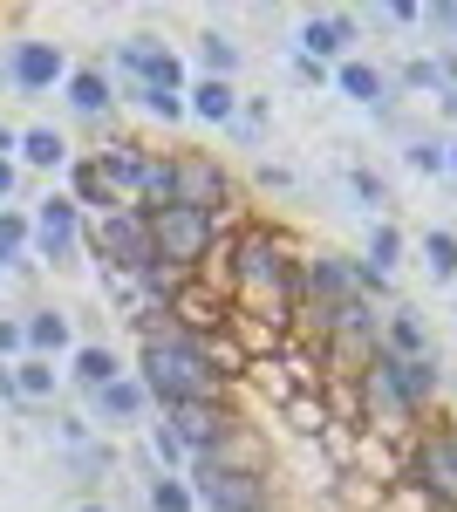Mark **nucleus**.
Here are the masks:
<instances>
[{"mask_svg": "<svg viewBox=\"0 0 457 512\" xmlns=\"http://www.w3.org/2000/svg\"><path fill=\"white\" fill-rule=\"evenodd\" d=\"M171 205V151H151V171L137 185V212H164Z\"/></svg>", "mask_w": 457, "mask_h": 512, "instance_id": "36", "label": "nucleus"}, {"mask_svg": "<svg viewBox=\"0 0 457 512\" xmlns=\"http://www.w3.org/2000/svg\"><path fill=\"white\" fill-rule=\"evenodd\" d=\"M294 82H301V89H328V69L307 62V55H294Z\"/></svg>", "mask_w": 457, "mask_h": 512, "instance_id": "43", "label": "nucleus"}, {"mask_svg": "<svg viewBox=\"0 0 457 512\" xmlns=\"http://www.w3.org/2000/svg\"><path fill=\"white\" fill-rule=\"evenodd\" d=\"M62 96H69V110H76L82 123H103L116 110V76H110V69H96V62H82V69H69Z\"/></svg>", "mask_w": 457, "mask_h": 512, "instance_id": "21", "label": "nucleus"}, {"mask_svg": "<svg viewBox=\"0 0 457 512\" xmlns=\"http://www.w3.org/2000/svg\"><path fill=\"white\" fill-rule=\"evenodd\" d=\"M21 335H28V355H41V362H69V349H76V321H69V308H21Z\"/></svg>", "mask_w": 457, "mask_h": 512, "instance_id": "17", "label": "nucleus"}, {"mask_svg": "<svg viewBox=\"0 0 457 512\" xmlns=\"http://www.w3.org/2000/svg\"><path fill=\"white\" fill-rule=\"evenodd\" d=\"M130 328H137V362H130V376L144 383L151 410H171V403H219V396H239V390H246L239 376H226V369H219L212 342L178 335V328L157 315V308H144Z\"/></svg>", "mask_w": 457, "mask_h": 512, "instance_id": "1", "label": "nucleus"}, {"mask_svg": "<svg viewBox=\"0 0 457 512\" xmlns=\"http://www.w3.org/2000/svg\"><path fill=\"white\" fill-rule=\"evenodd\" d=\"M0 403H21L14 396V362H0Z\"/></svg>", "mask_w": 457, "mask_h": 512, "instance_id": "48", "label": "nucleus"}, {"mask_svg": "<svg viewBox=\"0 0 457 512\" xmlns=\"http://www.w3.org/2000/svg\"><path fill=\"white\" fill-rule=\"evenodd\" d=\"M423 274L437 280V287L457 280V233L451 226H430V233H423Z\"/></svg>", "mask_w": 457, "mask_h": 512, "instance_id": "32", "label": "nucleus"}, {"mask_svg": "<svg viewBox=\"0 0 457 512\" xmlns=\"http://www.w3.org/2000/svg\"><path fill=\"white\" fill-rule=\"evenodd\" d=\"M157 417L178 431V444H185L191 465H198V458H212V451L246 424V410H239L232 396H219V403H171V410H157Z\"/></svg>", "mask_w": 457, "mask_h": 512, "instance_id": "8", "label": "nucleus"}, {"mask_svg": "<svg viewBox=\"0 0 457 512\" xmlns=\"http://www.w3.org/2000/svg\"><path fill=\"white\" fill-rule=\"evenodd\" d=\"M239 62H246V48H239L226 28H205V35H198V76L232 82V76H239Z\"/></svg>", "mask_w": 457, "mask_h": 512, "instance_id": "28", "label": "nucleus"}, {"mask_svg": "<svg viewBox=\"0 0 457 512\" xmlns=\"http://www.w3.org/2000/svg\"><path fill=\"white\" fill-rule=\"evenodd\" d=\"M164 321H171L178 335H191V342H219V335L232 328V301H226V294H212V287H198V280H185V287L171 294Z\"/></svg>", "mask_w": 457, "mask_h": 512, "instance_id": "13", "label": "nucleus"}, {"mask_svg": "<svg viewBox=\"0 0 457 512\" xmlns=\"http://www.w3.org/2000/svg\"><path fill=\"white\" fill-rule=\"evenodd\" d=\"M396 89H410V96H444V69H437V55H410L403 69H396Z\"/></svg>", "mask_w": 457, "mask_h": 512, "instance_id": "34", "label": "nucleus"}, {"mask_svg": "<svg viewBox=\"0 0 457 512\" xmlns=\"http://www.w3.org/2000/svg\"><path fill=\"white\" fill-rule=\"evenodd\" d=\"M267 123H273L267 96H239V123H232V137H239V144H260V137H267Z\"/></svg>", "mask_w": 457, "mask_h": 512, "instance_id": "38", "label": "nucleus"}, {"mask_svg": "<svg viewBox=\"0 0 457 512\" xmlns=\"http://www.w3.org/2000/svg\"><path fill=\"white\" fill-rule=\"evenodd\" d=\"M403 485H417L437 512H457V417L444 403L423 410L417 437L403 444Z\"/></svg>", "mask_w": 457, "mask_h": 512, "instance_id": "4", "label": "nucleus"}, {"mask_svg": "<svg viewBox=\"0 0 457 512\" xmlns=\"http://www.w3.org/2000/svg\"><path fill=\"white\" fill-rule=\"evenodd\" d=\"M301 260H307L301 239L287 233V226H273V219L253 212V219L232 233V308L294 335V308H301Z\"/></svg>", "mask_w": 457, "mask_h": 512, "instance_id": "2", "label": "nucleus"}, {"mask_svg": "<svg viewBox=\"0 0 457 512\" xmlns=\"http://www.w3.org/2000/svg\"><path fill=\"white\" fill-rule=\"evenodd\" d=\"M212 246H219V219H205V212H191V205H164V212H151V253L164 260V267L198 274V267L212 260Z\"/></svg>", "mask_w": 457, "mask_h": 512, "instance_id": "7", "label": "nucleus"}, {"mask_svg": "<svg viewBox=\"0 0 457 512\" xmlns=\"http://www.w3.org/2000/svg\"><path fill=\"white\" fill-rule=\"evenodd\" d=\"M69 48L62 41H41V35H21L7 48V82L21 89V96H48V89H62L69 82Z\"/></svg>", "mask_w": 457, "mask_h": 512, "instance_id": "11", "label": "nucleus"}, {"mask_svg": "<svg viewBox=\"0 0 457 512\" xmlns=\"http://www.w3.org/2000/svg\"><path fill=\"white\" fill-rule=\"evenodd\" d=\"M280 424H287V431L301 437V444H328V437L342 431V424H335V410H328V396H321V390H294L287 403H280Z\"/></svg>", "mask_w": 457, "mask_h": 512, "instance_id": "23", "label": "nucleus"}, {"mask_svg": "<svg viewBox=\"0 0 457 512\" xmlns=\"http://www.w3.org/2000/svg\"><path fill=\"white\" fill-rule=\"evenodd\" d=\"M355 41H362V21H355V14H307L301 35H294V55L321 62V69L335 76L348 55H355Z\"/></svg>", "mask_w": 457, "mask_h": 512, "instance_id": "15", "label": "nucleus"}, {"mask_svg": "<svg viewBox=\"0 0 457 512\" xmlns=\"http://www.w3.org/2000/svg\"><path fill=\"white\" fill-rule=\"evenodd\" d=\"M151 458H157V472H178V478L191 472L185 444H178V431H171V424H164V417H157V424H151Z\"/></svg>", "mask_w": 457, "mask_h": 512, "instance_id": "37", "label": "nucleus"}, {"mask_svg": "<svg viewBox=\"0 0 457 512\" xmlns=\"http://www.w3.org/2000/svg\"><path fill=\"white\" fill-rule=\"evenodd\" d=\"M110 76L130 82V89H164V96H185L191 89L185 55H178L164 35H123L116 55H110Z\"/></svg>", "mask_w": 457, "mask_h": 512, "instance_id": "6", "label": "nucleus"}, {"mask_svg": "<svg viewBox=\"0 0 457 512\" xmlns=\"http://www.w3.org/2000/svg\"><path fill=\"white\" fill-rule=\"evenodd\" d=\"M348 192H355V205H369V212H389V185H382V171H369V164H348Z\"/></svg>", "mask_w": 457, "mask_h": 512, "instance_id": "39", "label": "nucleus"}, {"mask_svg": "<svg viewBox=\"0 0 457 512\" xmlns=\"http://www.w3.org/2000/svg\"><path fill=\"white\" fill-rule=\"evenodd\" d=\"M62 376H69V383H76L82 396H96V390H110L116 376H130V362H123V355H116L110 342H76V349H69V369H62Z\"/></svg>", "mask_w": 457, "mask_h": 512, "instance_id": "20", "label": "nucleus"}, {"mask_svg": "<svg viewBox=\"0 0 457 512\" xmlns=\"http://www.w3.org/2000/svg\"><path fill=\"white\" fill-rule=\"evenodd\" d=\"M382 21H389V28H423V7L396 0V7H382Z\"/></svg>", "mask_w": 457, "mask_h": 512, "instance_id": "44", "label": "nucleus"}, {"mask_svg": "<svg viewBox=\"0 0 457 512\" xmlns=\"http://www.w3.org/2000/svg\"><path fill=\"white\" fill-rule=\"evenodd\" d=\"M144 506L151 512H198V492H191V478H178V472H151L144 478Z\"/></svg>", "mask_w": 457, "mask_h": 512, "instance_id": "30", "label": "nucleus"}, {"mask_svg": "<svg viewBox=\"0 0 457 512\" xmlns=\"http://www.w3.org/2000/svg\"><path fill=\"white\" fill-rule=\"evenodd\" d=\"M14 151H21V130H14V123H0V158H14Z\"/></svg>", "mask_w": 457, "mask_h": 512, "instance_id": "47", "label": "nucleus"}, {"mask_svg": "<svg viewBox=\"0 0 457 512\" xmlns=\"http://www.w3.org/2000/svg\"><path fill=\"white\" fill-rule=\"evenodd\" d=\"M362 294V260L355 253H335V246H314L301 260V308H342Z\"/></svg>", "mask_w": 457, "mask_h": 512, "instance_id": "10", "label": "nucleus"}, {"mask_svg": "<svg viewBox=\"0 0 457 512\" xmlns=\"http://www.w3.org/2000/svg\"><path fill=\"white\" fill-rule=\"evenodd\" d=\"M96 437V417H76V410H55V444L62 451H76V444H89Z\"/></svg>", "mask_w": 457, "mask_h": 512, "instance_id": "40", "label": "nucleus"}, {"mask_svg": "<svg viewBox=\"0 0 457 512\" xmlns=\"http://www.w3.org/2000/svg\"><path fill=\"white\" fill-rule=\"evenodd\" d=\"M35 267H76V253H82V205L69 192H48L35 198Z\"/></svg>", "mask_w": 457, "mask_h": 512, "instance_id": "9", "label": "nucleus"}, {"mask_svg": "<svg viewBox=\"0 0 457 512\" xmlns=\"http://www.w3.org/2000/svg\"><path fill=\"white\" fill-rule=\"evenodd\" d=\"M96 158H103V171H110L116 198H123V205H137V185H144V171H151V144L116 130V137H103V144H96Z\"/></svg>", "mask_w": 457, "mask_h": 512, "instance_id": "16", "label": "nucleus"}, {"mask_svg": "<svg viewBox=\"0 0 457 512\" xmlns=\"http://www.w3.org/2000/svg\"><path fill=\"white\" fill-rule=\"evenodd\" d=\"M403 164L417 171V178H444L451 171V151H444V137H403Z\"/></svg>", "mask_w": 457, "mask_h": 512, "instance_id": "33", "label": "nucleus"}, {"mask_svg": "<svg viewBox=\"0 0 457 512\" xmlns=\"http://www.w3.org/2000/svg\"><path fill=\"white\" fill-rule=\"evenodd\" d=\"M35 267V219L21 205H0V274H28Z\"/></svg>", "mask_w": 457, "mask_h": 512, "instance_id": "26", "label": "nucleus"}, {"mask_svg": "<svg viewBox=\"0 0 457 512\" xmlns=\"http://www.w3.org/2000/svg\"><path fill=\"white\" fill-rule=\"evenodd\" d=\"M14 192H21V164H14V158H0V205H7Z\"/></svg>", "mask_w": 457, "mask_h": 512, "instance_id": "46", "label": "nucleus"}, {"mask_svg": "<svg viewBox=\"0 0 457 512\" xmlns=\"http://www.w3.org/2000/svg\"><path fill=\"white\" fill-rule=\"evenodd\" d=\"M28 355V335H21V315H0V362H21Z\"/></svg>", "mask_w": 457, "mask_h": 512, "instance_id": "42", "label": "nucleus"}, {"mask_svg": "<svg viewBox=\"0 0 457 512\" xmlns=\"http://www.w3.org/2000/svg\"><path fill=\"white\" fill-rule=\"evenodd\" d=\"M76 512H110V506H96V499H89V506H76Z\"/></svg>", "mask_w": 457, "mask_h": 512, "instance_id": "51", "label": "nucleus"}, {"mask_svg": "<svg viewBox=\"0 0 457 512\" xmlns=\"http://www.w3.org/2000/svg\"><path fill=\"white\" fill-rule=\"evenodd\" d=\"M198 465H212V472H273V451H267V437H260V424H239V431H232L212 458H198Z\"/></svg>", "mask_w": 457, "mask_h": 512, "instance_id": "25", "label": "nucleus"}, {"mask_svg": "<svg viewBox=\"0 0 457 512\" xmlns=\"http://www.w3.org/2000/svg\"><path fill=\"white\" fill-rule=\"evenodd\" d=\"M82 253H96V267L110 280H137L151 267V212H137V205H116L103 219H89L82 226Z\"/></svg>", "mask_w": 457, "mask_h": 512, "instance_id": "5", "label": "nucleus"}, {"mask_svg": "<svg viewBox=\"0 0 457 512\" xmlns=\"http://www.w3.org/2000/svg\"><path fill=\"white\" fill-rule=\"evenodd\" d=\"M171 205H191L205 219H219V233H239L253 219V205L239 198V178L219 151H198V144H178L171 151Z\"/></svg>", "mask_w": 457, "mask_h": 512, "instance_id": "3", "label": "nucleus"}, {"mask_svg": "<svg viewBox=\"0 0 457 512\" xmlns=\"http://www.w3.org/2000/svg\"><path fill=\"white\" fill-rule=\"evenodd\" d=\"M69 158H76V144H69L62 130H48V123L21 130V151H14V164H28V171H69Z\"/></svg>", "mask_w": 457, "mask_h": 512, "instance_id": "27", "label": "nucleus"}, {"mask_svg": "<svg viewBox=\"0 0 457 512\" xmlns=\"http://www.w3.org/2000/svg\"><path fill=\"white\" fill-rule=\"evenodd\" d=\"M335 96H348L355 110H369V117H396V69H382V62H369V55H348L342 69H335Z\"/></svg>", "mask_w": 457, "mask_h": 512, "instance_id": "14", "label": "nucleus"}, {"mask_svg": "<svg viewBox=\"0 0 457 512\" xmlns=\"http://www.w3.org/2000/svg\"><path fill=\"white\" fill-rule=\"evenodd\" d=\"M260 192H294V171L287 164H260Z\"/></svg>", "mask_w": 457, "mask_h": 512, "instance_id": "45", "label": "nucleus"}, {"mask_svg": "<svg viewBox=\"0 0 457 512\" xmlns=\"http://www.w3.org/2000/svg\"><path fill=\"white\" fill-rule=\"evenodd\" d=\"M437 110H444V117L457 123V89H444V96H437Z\"/></svg>", "mask_w": 457, "mask_h": 512, "instance_id": "49", "label": "nucleus"}, {"mask_svg": "<svg viewBox=\"0 0 457 512\" xmlns=\"http://www.w3.org/2000/svg\"><path fill=\"white\" fill-rule=\"evenodd\" d=\"M89 410H96V431H130V424H144L151 417V396H144V383L137 376H116L110 390H96L89 396Z\"/></svg>", "mask_w": 457, "mask_h": 512, "instance_id": "18", "label": "nucleus"}, {"mask_svg": "<svg viewBox=\"0 0 457 512\" xmlns=\"http://www.w3.org/2000/svg\"><path fill=\"white\" fill-rule=\"evenodd\" d=\"M376 512H437L430 499H423L417 485H396V492H382V506Z\"/></svg>", "mask_w": 457, "mask_h": 512, "instance_id": "41", "label": "nucleus"}, {"mask_svg": "<svg viewBox=\"0 0 457 512\" xmlns=\"http://www.w3.org/2000/svg\"><path fill=\"white\" fill-rule=\"evenodd\" d=\"M69 198L82 205V219H103V212H116V205H123L96 151H76V158H69Z\"/></svg>", "mask_w": 457, "mask_h": 512, "instance_id": "19", "label": "nucleus"}, {"mask_svg": "<svg viewBox=\"0 0 457 512\" xmlns=\"http://www.w3.org/2000/svg\"><path fill=\"white\" fill-rule=\"evenodd\" d=\"M444 151H451V171H457V130H451V137H444Z\"/></svg>", "mask_w": 457, "mask_h": 512, "instance_id": "50", "label": "nucleus"}, {"mask_svg": "<svg viewBox=\"0 0 457 512\" xmlns=\"http://www.w3.org/2000/svg\"><path fill=\"white\" fill-rule=\"evenodd\" d=\"M185 117L212 123V130H232V123H239V82L191 76V89H185Z\"/></svg>", "mask_w": 457, "mask_h": 512, "instance_id": "22", "label": "nucleus"}, {"mask_svg": "<svg viewBox=\"0 0 457 512\" xmlns=\"http://www.w3.org/2000/svg\"><path fill=\"white\" fill-rule=\"evenodd\" d=\"M382 349L403 355V362H417V355H437V349H430V328H423V315L410 308V301H389V308H382Z\"/></svg>", "mask_w": 457, "mask_h": 512, "instance_id": "24", "label": "nucleus"}, {"mask_svg": "<svg viewBox=\"0 0 457 512\" xmlns=\"http://www.w3.org/2000/svg\"><path fill=\"white\" fill-rule=\"evenodd\" d=\"M369 369H376V376H382V383H389L396 396H403L417 417L444 403V362H437V355H417V362H403V355L376 349V362H369Z\"/></svg>", "mask_w": 457, "mask_h": 512, "instance_id": "12", "label": "nucleus"}, {"mask_svg": "<svg viewBox=\"0 0 457 512\" xmlns=\"http://www.w3.org/2000/svg\"><path fill=\"white\" fill-rule=\"evenodd\" d=\"M69 472L89 478V485H96V478H110V472H116V444H110V437H89V444H76V451H69Z\"/></svg>", "mask_w": 457, "mask_h": 512, "instance_id": "35", "label": "nucleus"}, {"mask_svg": "<svg viewBox=\"0 0 457 512\" xmlns=\"http://www.w3.org/2000/svg\"><path fill=\"white\" fill-rule=\"evenodd\" d=\"M55 383H62L55 362H41V355H21V362H14V396H21V403H48Z\"/></svg>", "mask_w": 457, "mask_h": 512, "instance_id": "31", "label": "nucleus"}, {"mask_svg": "<svg viewBox=\"0 0 457 512\" xmlns=\"http://www.w3.org/2000/svg\"><path fill=\"white\" fill-rule=\"evenodd\" d=\"M403 246H410V239H403V226L376 219V226H369V246H362V267H376V274L396 280V267H403Z\"/></svg>", "mask_w": 457, "mask_h": 512, "instance_id": "29", "label": "nucleus"}]
</instances>
